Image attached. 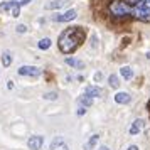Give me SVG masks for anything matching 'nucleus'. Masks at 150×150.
<instances>
[{
	"mask_svg": "<svg viewBox=\"0 0 150 150\" xmlns=\"http://www.w3.org/2000/svg\"><path fill=\"white\" fill-rule=\"evenodd\" d=\"M78 103H79L81 106H86V108H88V106H91V105H93V98L84 93V95H81L79 98H78Z\"/></svg>",
	"mask_w": 150,
	"mask_h": 150,
	"instance_id": "obj_12",
	"label": "nucleus"
},
{
	"mask_svg": "<svg viewBox=\"0 0 150 150\" xmlns=\"http://www.w3.org/2000/svg\"><path fill=\"white\" fill-rule=\"evenodd\" d=\"M120 73H122V76L125 79H132V78H133V69L130 68V66H123V68L120 69Z\"/></svg>",
	"mask_w": 150,
	"mask_h": 150,
	"instance_id": "obj_14",
	"label": "nucleus"
},
{
	"mask_svg": "<svg viewBox=\"0 0 150 150\" xmlns=\"http://www.w3.org/2000/svg\"><path fill=\"white\" fill-rule=\"evenodd\" d=\"M86 39V30L83 27H68L59 35V49L64 54H73Z\"/></svg>",
	"mask_w": 150,
	"mask_h": 150,
	"instance_id": "obj_2",
	"label": "nucleus"
},
{
	"mask_svg": "<svg viewBox=\"0 0 150 150\" xmlns=\"http://www.w3.org/2000/svg\"><path fill=\"white\" fill-rule=\"evenodd\" d=\"M51 150H69L66 142L62 140V137H56L52 143H51Z\"/></svg>",
	"mask_w": 150,
	"mask_h": 150,
	"instance_id": "obj_7",
	"label": "nucleus"
},
{
	"mask_svg": "<svg viewBox=\"0 0 150 150\" xmlns=\"http://www.w3.org/2000/svg\"><path fill=\"white\" fill-rule=\"evenodd\" d=\"M128 150H138V147H135V145H132V147H128Z\"/></svg>",
	"mask_w": 150,
	"mask_h": 150,
	"instance_id": "obj_24",
	"label": "nucleus"
},
{
	"mask_svg": "<svg viewBox=\"0 0 150 150\" xmlns=\"http://www.w3.org/2000/svg\"><path fill=\"white\" fill-rule=\"evenodd\" d=\"M108 83H110V86H111V88H118V86H120V79H118V76H116V74L110 76Z\"/></svg>",
	"mask_w": 150,
	"mask_h": 150,
	"instance_id": "obj_17",
	"label": "nucleus"
},
{
	"mask_svg": "<svg viewBox=\"0 0 150 150\" xmlns=\"http://www.w3.org/2000/svg\"><path fill=\"white\" fill-rule=\"evenodd\" d=\"M66 64H69V66H73V68H76V69L84 68V62L79 61V59H74V57H68V59H66Z\"/></svg>",
	"mask_w": 150,
	"mask_h": 150,
	"instance_id": "obj_13",
	"label": "nucleus"
},
{
	"mask_svg": "<svg viewBox=\"0 0 150 150\" xmlns=\"http://www.w3.org/2000/svg\"><path fill=\"white\" fill-rule=\"evenodd\" d=\"M76 113H78V115L81 116V115H84V113H86V106H79V108H78V111H76Z\"/></svg>",
	"mask_w": 150,
	"mask_h": 150,
	"instance_id": "obj_20",
	"label": "nucleus"
},
{
	"mask_svg": "<svg viewBox=\"0 0 150 150\" xmlns=\"http://www.w3.org/2000/svg\"><path fill=\"white\" fill-rule=\"evenodd\" d=\"M7 88H8V89L14 88V81H8V83H7Z\"/></svg>",
	"mask_w": 150,
	"mask_h": 150,
	"instance_id": "obj_22",
	"label": "nucleus"
},
{
	"mask_svg": "<svg viewBox=\"0 0 150 150\" xmlns=\"http://www.w3.org/2000/svg\"><path fill=\"white\" fill-rule=\"evenodd\" d=\"M84 93H86L88 96H91V98H101L103 96V89L98 88V86H88Z\"/></svg>",
	"mask_w": 150,
	"mask_h": 150,
	"instance_id": "obj_8",
	"label": "nucleus"
},
{
	"mask_svg": "<svg viewBox=\"0 0 150 150\" xmlns=\"http://www.w3.org/2000/svg\"><path fill=\"white\" fill-rule=\"evenodd\" d=\"M44 98H46V100H52V101H54L56 98H57V93H56V91H51V93H46V95H44Z\"/></svg>",
	"mask_w": 150,
	"mask_h": 150,
	"instance_id": "obj_19",
	"label": "nucleus"
},
{
	"mask_svg": "<svg viewBox=\"0 0 150 150\" xmlns=\"http://www.w3.org/2000/svg\"><path fill=\"white\" fill-rule=\"evenodd\" d=\"M29 2H30V0H22V2H21V5H27Z\"/></svg>",
	"mask_w": 150,
	"mask_h": 150,
	"instance_id": "obj_23",
	"label": "nucleus"
},
{
	"mask_svg": "<svg viewBox=\"0 0 150 150\" xmlns=\"http://www.w3.org/2000/svg\"><path fill=\"white\" fill-rule=\"evenodd\" d=\"M69 0H52V2H49L47 5H46V8L47 10H54V8H61L64 7V5H68Z\"/></svg>",
	"mask_w": 150,
	"mask_h": 150,
	"instance_id": "obj_10",
	"label": "nucleus"
},
{
	"mask_svg": "<svg viewBox=\"0 0 150 150\" xmlns=\"http://www.w3.org/2000/svg\"><path fill=\"white\" fill-rule=\"evenodd\" d=\"M101 5V12L111 21H135L150 22V0H96Z\"/></svg>",
	"mask_w": 150,
	"mask_h": 150,
	"instance_id": "obj_1",
	"label": "nucleus"
},
{
	"mask_svg": "<svg viewBox=\"0 0 150 150\" xmlns=\"http://www.w3.org/2000/svg\"><path fill=\"white\" fill-rule=\"evenodd\" d=\"M42 143H44V138L41 135H32L29 138V149L30 150H41Z\"/></svg>",
	"mask_w": 150,
	"mask_h": 150,
	"instance_id": "obj_5",
	"label": "nucleus"
},
{
	"mask_svg": "<svg viewBox=\"0 0 150 150\" xmlns=\"http://www.w3.org/2000/svg\"><path fill=\"white\" fill-rule=\"evenodd\" d=\"M98 150H110V149H108V147H105V145H103V147H100Z\"/></svg>",
	"mask_w": 150,
	"mask_h": 150,
	"instance_id": "obj_25",
	"label": "nucleus"
},
{
	"mask_svg": "<svg viewBox=\"0 0 150 150\" xmlns=\"http://www.w3.org/2000/svg\"><path fill=\"white\" fill-rule=\"evenodd\" d=\"M143 125H145L143 120H135V122L132 123V127H130V135H137V133L143 128Z\"/></svg>",
	"mask_w": 150,
	"mask_h": 150,
	"instance_id": "obj_11",
	"label": "nucleus"
},
{
	"mask_svg": "<svg viewBox=\"0 0 150 150\" xmlns=\"http://www.w3.org/2000/svg\"><path fill=\"white\" fill-rule=\"evenodd\" d=\"M147 106H149V115H150V100H149V105H147Z\"/></svg>",
	"mask_w": 150,
	"mask_h": 150,
	"instance_id": "obj_26",
	"label": "nucleus"
},
{
	"mask_svg": "<svg viewBox=\"0 0 150 150\" xmlns=\"http://www.w3.org/2000/svg\"><path fill=\"white\" fill-rule=\"evenodd\" d=\"M130 100H132V96H130L128 93L120 91V93H116L115 95V101L118 103V105H127V103H130Z\"/></svg>",
	"mask_w": 150,
	"mask_h": 150,
	"instance_id": "obj_9",
	"label": "nucleus"
},
{
	"mask_svg": "<svg viewBox=\"0 0 150 150\" xmlns=\"http://www.w3.org/2000/svg\"><path fill=\"white\" fill-rule=\"evenodd\" d=\"M21 2L19 0H10V2H5V4H0V10H8V14L12 17H19L21 15Z\"/></svg>",
	"mask_w": 150,
	"mask_h": 150,
	"instance_id": "obj_3",
	"label": "nucleus"
},
{
	"mask_svg": "<svg viewBox=\"0 0 150 150\" xmlns=\"http://www.w3.org/2000/svg\"><path fill=\"white\" fill-rule=\"evenodd\" d=\"M74 19H76V10H68L66 14L54 15V21L56 22H69V21H74Z\"/></svg>",
	"mask_w": 150,
	"mask_h": 150,
	"instance_id": "obj_6",
	"label": "nucleus"
},
{
	"mask_svg": "<svg viewBox=\"0 0 150 150\" xmlns=\"http://www.w3.org/2000/svg\"><path fill=\"white\" fill-rule=\"evenodd\" d=\"M25 30H27V27H25V25H17V32H19V34L25 32Z\"/></svg>",
	"mask_w": 150,
	"mask_h": 150,
	"instance_id": "obj_21",
	"label": "nucleus"
},
{
	"mask_svg": "<svg viewBox=\"0 0 150 150\" xmlns=\"http://www.w3.org/2000/svg\"><path fill=\"white\" fill-rule=\"evenodd\" d=\"M2 62H4L5 68L10 66V64H12V54H10V52H4V54H2Z\"/></svg>",
	"mask_w": 150,
	"mask_h": 150,
	"instance_id": "obj_15",
	"label": "nucleus"
},
{
	"mask_svg": "<svg viewBox=\"0 0 150 150\" xmlns=\"http://www.w3.org/2000/svg\"><path fill=\"white\" fill-rule=\"evenodd\" d=\"M37 46H39V49H42V51H46V49H49V47H51V39H47V37H46V39H41Z\"/></svg>",
	"mask_w": 150,
	"mask_h": 150,
	"instance_id": "obj_16",
	"label": "nucleus"
},
{
	"mask_svg": "<svg viewBox=\"0 0 150 150\" xmlns=\"http://www.w3.org/2000/svg\"><path fill=\"white\" fill-rule=\"evenodd\" d=\"M98 138H100L98 135H93V137H91V138H89V142L86 143V149H91V147H95L96 142H98Z\"/></svg>",
	"mask_w": 150,
	"mask_h": 150,
	"instance_id": "obj_18",
	"label": "nucleus"
},
{
	"mask_svg": "<svg viewBox=\"0 0 150 150\" xmlns=\"http://www.w3.org/2000/svg\"><path fill=\"white\" fill-rule=\"evenodd\" d=\"M147 57H149V59H150V52H149V54H147Z\"/></svg>",
	"mask_w": 150,
	"mask_h": 150,
	"instance_id": "obj_27",
	"label": "nucleus"
},
{
	"mask_svg": "<svg viewBox=\"0 0 150 150\" xmlns=\"http://www.w3.org/2000/svg\"><path fill=\"white\" fill-rule=\"evenodd\" d=\"M41 73H42L41 68H37V66H21V68H19V74H21V76H30V78H37Z\"/></svg>",
	"mask_w": 150,
	"mask_h": 150,
	"instance_id": "obj_4",
	"label": "nucleus"
}]
</instances>
